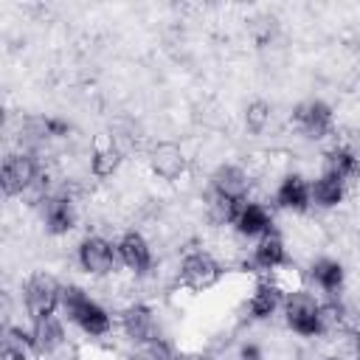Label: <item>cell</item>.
I'll return each mask as SVG.
<instances>
[{"instance_id": "obj_1", "label": "cell", "mask_w": 360, "mask_h": 360, "mask_svg": "<svg viewBox=\"0 0 360 360\" xmlns=\"http://www.w3.org/2000/svg\"><path fill=\"white\" fill-rule=\"evenodd\" d=\"M62 309L70 318V323L84 338H107L112 332V315L104 304H98L93 295H87L79 284H65L62 290Z\"/></svg>"}, {"instance_id": "obj_2", "label": "cell", "mask_w": 360, "mask_h": 360, "mask_svg": "<svg viewBox=\"0 0 360 360\" xmlns=\"http://www.w3.org/2000/svg\"><path fill=\"white\" fill-rule=\"evenodd\" d=\"M281 312H284V323L292 335L298 338H321L326 335V318H323V301L315 298V292L309 290H290L284 295V304H281Z\"/></svg>"}, {"instance_id": "obj_3", "label": "cell", "mask_w": 360, "mask_h": 360, "mask_svg": "<svg viewBox=\"0 0 360 360\" xmlns=\"http://www.w3.org/2000/svg\"><path fill=\"white\" fill-rule=\"evenodd\" d=\"M62 290L65 284H59L51 273L37 270L22 281V309L31 321H42V318H53L56 309L62 307Z\"/></svg>"}, {"instance_id": "obj_4", "label": "cell", "mask_w": 360, "mask_h": 360, "mask_svg": "<svg viewBox=\"0 0 360 360\" xmlns=\"http://www.w3.org/2000/svg\"><path fill=\"white\" fill-rule=\"evenodd\" d=\"M222 276H225L222 262L211 250H202V248L183 253L177 264V281L191 292H208L211 287L222 281Z\"/></svg>"}, {"instance_id": "obj_5", "label": "cell", "mask_w": 360, "mask_h": 360, "mask_svg": "<svg viewBox=\"0 0 360 360\" xmlns=\"http://www.w3.org/2000/svg\"><path fill=\"white\" fill-rule=\"evenodd\" d=\"M76 264L82 267V273H87L93 278H104V276H110L115 270L118 250H115V245L107 236L87 233L76 245Z\"/></svg>"}, {"instance_id": "obj_6", "label": "cell", "mask_w": 360, "mask_h": 360, "mask_svg": "<svg viewBox=\"0 0 360 360\" xmlns=\"http://www.w3.org/2000/svg\"><path fill=\"white\" fill-rule=\"evenodd\" d=\"M45 172L39 169V160L31 152H11L3 160V172H0V186L6 197H20L25 191H31L39 177Z\"/></svg>"}, {"instance_id": "obj_7", "label": "cell", "mask_w": 360, "mask_h": 360, "mask_svg": "<svg viewBox=\"0 0 360 360\" xmlns=\"http://www.w3.org/2000/svg\"><path fill=\"white\" fill-rule=\"evenodd\" d=\"M292 124L298 127V132L309 141H323L326 135H332L335 129V110L332 104H326L323 98H307L301 104H295L292 110Z\"/></svg>"}, {"instance_id": "obj_8", "label": "cell", "mask_w": 360, "mask_h": 360, "mask_svg": "<svg viewBox=\"0 0 360 360\" xmlns=\"http://www.w3.org/2000/svg\"><path fill=\"white\" fill-rule=\"evenodd\" d=\"M208 188H211V200H219V202H248L250 177L236 163H219L211 172V177H208Z\"/></svg>"}, {"instance_id": "obj_9", "label": "cell", "mask_w": 360, "mask_h": 360, "mask_svg": "<svg viewBox=\"0 0 360 360\" xmlns=\"http://www.w3.org/2000/svg\"><path fill=\"white\" fill-rule=\"evenodd\" d=\"M118 250V262L132 273V276H149L155 267V250L149 245V239L141 231H124L115 242Z\"/></svg>"}, {"instance_id": "obj_10", "label": "cell", "mask_w": 360, "mask_h": 360, "mask_svg": "<svg viewBox=\"0 0 360 360\" xmlns=\"http://www.w3.org/2000/svg\"><path fill=\"white\" fill-rule=\"evenodd\" d=\"M118 323H121L124 335H127L132 343H138V346H146V343H152V340H158V338H160L158 315H155V309H152L149 304L135 301V304L124 307V309H121Z\"/></svg>"}, {"instance_id": "obj_11", "label": "cell", "mask_w": 360, "mask_h": 360, "mask_svg": "<svg viewBox=\"0 0 360 360\" xmlns=\"http://www.w3.org/2000/svg\"><path fill=\"white\" fill-rule=\"evenodd\" d=\"M42 225H45V233L51 236H68L73 228H76V202L68 191H53L51 197L42 200Z\"/></svg>"}, {"instance_id": "obj_12", "label": "cell", "mask_w": 360, "mask_h": 360, "mask_svg": "<svg viewBox=\"0 0 360 360\" xmlns=\"http://www.w3.org/2000/svg\"><path fill=\"white\" fill-rule=\"evenodd\" d=\"M149 169H152L155 177H160V180H166V183H174V180H180V177L186 174L188 158L183 155V149H180L177 143L163 141V143H158V146L149 152Z\"/></svg>"}, {"instance_id": "obj_13", "label": "cell", "mask_w": 360, "mask_h": 360, "mask_svg": "<svg viewBox=\"0 0 360 360\" xmlns=\"http://www.w3.org/2000/svg\"><path fill=\"white\" fill-rule=\"evenodd\" d=\"M276 205L292 214H304L312 208V191H309V180L298 172H290L278 180L276 186Z\"/></svg>"}, {"instance_id": "obj_14", "label": "cell", "mask_w": 360, "mask_h": 360, "mask_svg": "<svg viewBox=\"0 0 360 360\" xmlns=\"http://www.w3.org/2000/svg\"><path fill=\"white\" fill-rule=\"evenodd\" d=\"M284 287L278 284V281H273V278H259L256 284H253V290H250V298H248V315L253 318V321H267V318H273L278 309H281V304H284Z\"/></svg>"}, {"instance_id": "obj_15", "label": "cell", "mask_w": 360, "mask_h": 360, "mask_svg": "<svg viewBox=\"0 0 360 360\" xmlns=\"http://www.w3.org/2000/svg\"><path fill=\"white\" fill-rule=\"evenodd\" d=\"M323 172L335 174L346 186L360 177V146L357 143H335L323 152Z\"/></svg>"}, {"instance_id": "obj_16", "label": "cell", "mask_w": 360, "mask_h": 360, "mask_svg": "<svg viewBox=\"0 0 360 360\" xmlns=\"http://www.w3.org/2000/svg\"><path fill=\"white\" fill-rule=\"evenodd\" d=\"M290 262V253H287V242L273 231L262 239H256L253 245V253H250V267L259 270V273H273L278 267H284Z\"/></svg>"}, {"instance_id": "obj_17", "label": "cell", "mask_w": 360, "mask_h": 360, "mask_svg": "<svg viewBox=\"0 0 360 360\" xmlns=\"http://www.w3.org/2000/svg\"><path fill=\"white\" fill-rule=\"evenodd\" d=\"M231 228H233L239 236H245V239H262V236H267V233L276 231V228H273V214L267 211V205L253 202V200H248V202L242 205V211H239V217L233 219Z\"/></svg>"}, {"instance_id": "obj_18", "label": "cell", "mask_w": 360, "mask_h": 360, "mask_svg": "<svg viewBox=\"0 0 360 360\" xmlns=\"http://www.w3.org/2000/svg\"><path fill=\"white\" fill-rule=\"evenodd\" d=\"M309 281L329 298H338L346 287V267H343V262H338L332 256H321L309 264Z\"/></svg>"}, {"instance_id": "obj_19", "label": "cell", "mask_w": 360, "mask_h": 360, "mask_svg": "<svg viewBox=\"0 0 360 360\" xmlns=\"http://www.w3.org/2000/svg\"><path fill=\"white\" fill-rule=\"evenodd\" d=\"M31 340H34V352L37 357H51L56 354L62 346H65V326L62 321L53 315V318H42V321H31Z\"/></svg>"}, {"instance_id": "obj_20", "label": "cell", "mask_w": 360, "mask_h": 360, "mask_svg": "<svg viewBox=\"0 0 360 360\" xmlns=\"http://www.w3.org/2000/svg\"><path fill=\"white\" fill-rule=\"evenodd\" d=\"M124 163V152L118 149V143L112 138L107 141H98L93 149H90V174L96 180H110Z\"/></svg>"}, {"instance_id": "obj_21", "label": "cell", "mask_w": 360, "mask_h": 360, "mask_svg": "<svg viewBox=\"0 0 360 360\" xmlns=\"http://www.w3.org/2000/svg\"><path fill=\"white\" fill-rule=\"evenodd\" d=\"M309 191H312V205L321 211H332L346 200V183L329 172H321L315 180H309Z\"/></svg>"}, {"instance_id": "obj_22", "label": "cell", "mask_w": 360, "mask_h": 360, "mask_svg": "<svg viewBox=\"0 0 360 360\" xmlns=\"http://www.w3.org/2000/svg\"><path fill=\"white\" fill-rule=\"evenodd\" d=\"M34 340L31 329L25 326H8L3 335V360H34Z\"/></svg>"}, {"instance_id": "obj_23", "label": "cell", "mask_w": 360, "mask_h": 360, "mask_svg": "<svg viewBox=\"0 0 360 360\" xmlns=\"http://www.w3.org/2000/svg\"><path fill=\"white\" fill-rule=\"evenodd\" d=\"M270 115H273L270 101H264V98H253V101H248V104H245V112H242L245 129L253 132V135H262V132L270 127Z\"/></svg>"}, {"instance_id": "obj_24", "label": "cell", "mask_w": 360, "mask_h": 360, "mask_svg": "<svg viewBox=\"0 0 360 360\" xmlns=\"http://www.w3.org/2000/svg\"><path fill=\"white\" fill-rule=\"evenodd\" d=\"M70 132H73V124L68 118H59V115L39 118V135L45 138H68Z\"/></svg>"}, {"instance_id": "obj_25", "label": "cell", "mask_w": 360, "mask_h": 360, "mask_svg": "<svg viewBox=\"0 0 360 360\" xmlns=\"http://www.w3.org/2000/svg\"><path fill=\"white\" fill-rule=\"evenodd\" d=\"M236 360H264V352H262V346H259V343L248 340V343H242V346H239Z\"/></svg>"}, {"instance_id": "obj_26", "label": "cell", "mask_w": 360, "mask_h": 360, "mask_svg": "<svg viewBox=\"0 0 360 360\" xmlns=\"http://www.w3.org/2000/svg\"><path fill=\"white\" fill-rule=\"evenodd\" d=\"M354 360H360V332H357V338H354Z\"/></svg>"}, {"instance_id": "obj_27", "label": "cell", "mask_w": 360, "mask_h": 360, "mask_svg": "<svg viewBox=\"0 0 360 360\" xmlns=\"http://www.w3.org/2000/svg\"><path fill=\"white\" fill-rule=\"evenodd\" d=\"M323 360H340V357H323Z\"/></svg>"}]
</instances>
